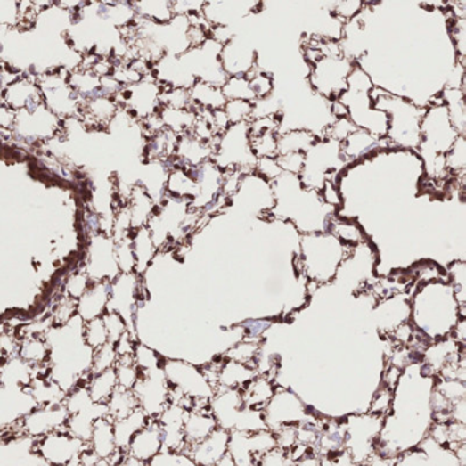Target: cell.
<instances>
[{"label": "cell", "instance_id": "12", "mask_svg": "<svg viewBox=\"0 0 466 466\" xmlns=\"http://www.w3.org/2000/svg\"><path fill=\"white\" fill-rule=\"evenodd\" d=\"M86 388H88L89 397L94 404L106 405L118 388L114 368L91 375V378L86 381Z\"/></svg>", "mask_w": 466, "mask_h": 466}, {"label": "cell", "instance_id": "13", "mask_svg": "<svg viewBox=\"0 0 466 466\" xmlns=\"http://www.w3.org/2000/svg\"><path fill=\"white\" fill-rule=\"evenodd\" d=\"M106 406L107 413H109L112 421L124 419L138 409L137 399H135L132 390H124V388H119L114 391Z\"/></svg>", "mask_w": 466, "mask_h": 466}, {"label": "cell", "instance_id": "17", "mask_svg": "<svg viewBox=\"0 0 466 466\" xmlns=\"http://www.w3.org/2000/svg\"><path fill=\"white\" fill-rule=\"evenodd\" d=\"M102 320H103L104 327H106L107 334H109L110 343H117L120 338L124 337L127 332H129L124 317L120 316L117 312L107 311L102 316Z\"/></svg>", "mask_w": 466, "mask_h": 466}, {"label": "cell", "instance_id": "7", "mask_svg": "<svg viewBox=\"0 0 466 466\" xmlns=\"http://www.w3.org/2000/svg\"><path fill=\"white\" fill-rule=\"evenodd\" d=\"M110 283L89 286L88 290L76 301V314L84 323L100 319L109 309Z\"/></svg>", "mask_w": 466, "mask_h": 466}, {"label": "cell", "instance_id": "8", "mask_svg": "<svg viewBox=\"0 0 466 466\" xmlns=\"http://www.w3.org/2000/svg\"><path fill=\"white\" fill-rule=\"evenodd\" d=\"M17 356L38 372H47L50 349L45 335H27V337L18 338Z\"/></svg>", "mask_w": 466, "mask_h": 466}, {"label": "cell", "instance_id": "3", "mask_svg": "<svg viewBox=\"0 0 466 466\" xmlns=\"http://www.w3.org/2000/svg\"><path fill=\"white\" fill-rule=\"evenodd\" d=\"M69 413L63 404L36 406L6 431L14 437H27L37 440L51 432L65 429Z\"/></svg>", "mask_w": 466, "mask_h": 466}, {"label": "cell", "instance_id": "16", "mask_svg": "<svg viewBox=\"0 0 466 466\" xmlns=\"http://www.w3.org/2000/svg\"><path fill=\"white\" fill-rule=\"evenodd\" d=\"M118 361V353L115 350L114 343H107L104 347L94 350L92 358L91 375L112 370Z\"/></svg>", "mask_w": 466, "mask_h": 466}, {"label": "cell", "instance_id": "2", "mask_svg": "<svg viewBox=\"0 0 466 466\" xmlns=\"http://www.w3.org/2000/svg\"><path fill=\"white\" fill-rule=\"evenodd\" d=\"M137 399L138 409L151 420H156L170 405V388L161 367L140 372L137 383L132 388Z\"/></svg>", "mask_w": 466, "mask_h": 466}, {"label": "cell", "instance_id": "6", "mask_svg": "<svg viewBox=\"0 0 466 466\" xmlns=\"http://www.w3.org/2000/svg\"><path fill=\"white\" fill-rule=\"evenodd\" d=\"M163 452V434L158 420H150L130 440L127 457L147 465L152 458Z\"/></svg>", "mask_w": 466, "mask_h": 466}, {"label": "cell", "instance_id": "19", "mask_svg": "<svg viewBox=\"0 0 466 466\" xmlns=\"http://www.w3.org/2000/svg\"><path fill=\"white\" fill-rule=\"evenodd\" d=\"M0 363H2V358H0Z\"/></svg>", "mask_w": 466, "mask_h": 466}, {"label": "cell", "instance_id": "1", "mask_svg": "<svg viewBox=\"0 0 466 466\" xmlns=\"http://www.w3.org/2000/svg\"><path fill=\"white\" fill-rule=\"evenodd\" d=\"M83 331L84 322L76 315L68 324L51 326L45 334L50 349L48 379L65 394L91 378L94 350L84 340Z\"/></svg>", "mask_w": 466, "mask_h": 466}, {"label": "cell", "instance_id": "18", "mask_svg": "<svg viewBox=\"0 0 466 466\" xmlns=\"http://www.w3.org/2000/svg\"><path fill=\"white\" fill-rule=\"evenodd\" d=\"M145 466H199L185 452H163Z\"/></svg>", "mask_w": 466, "mask_h": 466}, {"label": "cell", "instance_id": "4", "mask_svg": "<svg viewBox=\"0 0 466 466\" xmlns=\"http://www.w3.org/2000/svg\"><path fill=\"white\" fill-rule=\"evenodd\" d=\"M86 446L63 429L35 440L33 450L50 466H68L78 460Z\"/></svg>", "mask_w": 466, "mask_h": 466}, {"label": "cell", "instance_id": "15", "mask_svg": "<svg viewBox=\"0 0 466 466\" xmlns=\"http://www.w3.org/2000/svg\"><path fill=\"white\" fill-rule=\"evenodd\" d=\"M83 335L86 345H88L94 352L99 349V347L110 343L109 334H107V330L106 327H104L102 317L84 323Z\"/></svg>", "mask_w": 466, "mask_h": 466}, {"label": "cell", "instance_id": "14", "mask_svg": "<svg viewBox=\"0 0 466 466\" xmlns=\"http://www.w3.org/2000/svg\"><path fill=\"white\" fill-rule=\"evenodd\" d=\"M114 370L115 375H117L118 388L132 390L135 384L137 383L138 378H140V371H138L137 365L133 360V356L118 357Z\"/></svg>", "mask_w": 466, "mask_h": 466}, {"label": "cell", "instance_id": "5", "mask_svg": "<svg viewBox=\"0 0 466 466\" xmlns=\"http://www.w3.org/2000/svg\"><path fill=\"white\" fill-rule=\"evenodd\" d=\"M230 432L217 427L208 437L188 446L186 454L199 466H217L227 457L229 452Z\"/></svg>", "mask_w": 466, "mask_h": 466}, {"label": "cell", "instance_id": "9", "mask_svg": "<svg viewBox=\"0 0 466 466\" xmlns=\"http://www.w3.org/2000/svg\"><path fill=\"white\" fill-rule=\"evenodd\" d=\"M88 447L99 460H111L119 450L117 449L112 429V420L109 416L96 420L92 429Z\"/></svg>", "mask_w": 466, "mask_h": 466}, {"label": "cell", "instance_id": "11", "mask_svg": "<svg viewBox=\"0 0 466 466\" xmlns=\"http://www.w3.org/2000/svg\"><path fill=\"white\" fill-rule=\"evenodd\" d=\"M150 420V417H148L144 412L137 409V411L130 413L129 416L112 421V429H114V439L117 449L119 450V452L127 453L130 440L133 439V437H135L140 429H144Z\"/></svg>", "mask_w": 466, "mask_h": 466}, {"label": "cell", "instance_id": "10", "mask_svg": "<svg viewBox=\"0 0 466 466\" xmlns=\"http://www.w3.org/2000/svg\"><path fill=\"white\" fill-rule=\"evenodd\" d=\"M217 429V420L204 411H188L184 420V437L186 447L208 437Z\"/></svg>", "mask_w": 466, "mask_h": 466}]
</instances>
